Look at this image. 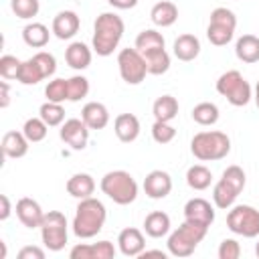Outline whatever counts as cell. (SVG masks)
Masks as SVG:
<instances>
[{
    "instance_id": "38",
    "label": "cell",
    "mask_w": 259,
    "mask_h": 259,
    "mask_svg": "<svg viewBox=\"0 0 259 259\" xmlns=\"http://www.w3.org/2000/svg\"><path fill=\"white\" fill-rule=\"evenodd\" d=\"M67 87H69V101L73 103L81 101L89 93V79L83 75H73L67 79Z\"/></svg>"
},
{
    "instance_id": "28",
    "label": "cell",
    "mask_w": 259,
    "mask_h": 259,
    "mask_svg": "<svg viewBox=\"0 0 259 259\" xmlns=\"http://www.w3.org/2000/svg\"><path fill=\"white\" fill-rule=\"evenodd\" d=\"M49 38H51V32H49V28H47L42 22H28V24L22 28V40H24L28 47H32V49H42V47H47Z\"/></svg>"
},
{
    "instance_id": "10",
    "label": "cell",
    "mask_w": 259,
    "mask_h": 259,
    "mask_svg": "<svg viewBox=\"0 0 259 259\" xmlns=\"http://www.w3.org/2000/svg\"><path fill=\"white\" fill-rule=\"evenodd\" d=\"M40 239L49 251L65 249L69 239V225H67V217L61 210L45 212V219L40 223Z\"/></svg>"
},
{
    "instance_id": "14",
    "label": "cell",
    "mask_w": 259,
    "mask_h": 259,
    "mask_svg": "<svg viewBox=\"0 0 259 259\" xmlns=\"http://www.w3.org/2000/svg\"><path fill=\"white\" fill-rule=\"evenodd\" d=\"M144 192L152 200L166 198L172 192V178H170V174L164 172V170H152L150 174H146V178H144Z\"/></svg>"
},
{
    "instance_id": "33",
    "label": "cell",
    "mask_w": 259,
    "mask_h": 259,
    "mask_svg": "<svg viewBox=\"0 0 259 259\" xmlns=\"http://www.w3.org/2000/svg\"><path fill=\"white\" fill-rule=\"evenodd\" d=\"M164 47H166V40H164L162 32H158L156 28H146L136 36V49L140 53H148V51L164 49Z\"/></svg>"
},
{
    "instance_id": "9",
    "label": "cell",
    "mask_w": 259,
    "mask_h": 259,
    "mask_svg": "<svg viewBox=\"0 0 259 259\" xmlns=\"http://www.w3.org/2000/svg\"><path fill=\"white\" fill-rule=\"evenodd\" d=\"M235 28H237L235 12L225 8V6H219L210 12V20H208V26H206V38L214 47H225L233 40Z\"/></svg>"
},
{
    "instance_id": "15",
    "label": "cell",
    "mask_w": 259,
    "mask_h": 259,
    "mask_svg": "<svg viewBox=\"0 0 259 259\" xmlns=\"http://www.w3.org/2000/svg\"><path fill=\"white\" fill-rule=\"evenodd\" d=\"M14 210H16L18 221H20L26 229H40V223H42V219H45V212H42L40 204H38L34 198H30V196L18 198Z\"/></svg>"
},
{
    "instance_id": "30",
    "label": "cell",
    "mask_w": 259,
    "mask_h": 259,
    "mask_svg": "<svg viewBox=\"0 0 259 259\" xmlns=\"http://www.w3.org/2000/svg\"><path fill=\"white\" fill-rule=\"evenodd\" d=\"M142 55L148 65V75H164L170 69V55L166 49H154Z\"/></svg>"
},
{
    "instance_id": "29",
    "label": "cell",
    "mask_w": 259,
    "mask_h": 259,
    "mask_svg": "<svg viewBox=\"0 0 259 259\" xmlns=\"http://www.w3.org/2000/svg\"><path fill=\"white\" fill-rule=\"evenodd\" d=\"M178 109H180L178 99L172 95H160L152 105L154 119H158V121H172L178 115Z\"/></svg>"
},
{
    "instance_id": "24",
    "label": "cell",
    "mask_w": 259,
    "mask_h": 259,
    "mask_svg": "<svg viewBox=\"0 0 259 259\" xmlns=\"http://www.w3.org/2000/svg\"><path fill=\"white\" fill-rule=\"evenodd\" d=\"M65 188H67L69 196H73V198H79V200L81 198H89L95 192V180L87 172H77L67 180Z\"/></svg>"
},
{
    "instance_id": "3",
    "label": "cell",
    "mask_w": 259,
    "mask_h": 259,
    "mask_svg": "<svg viewBox=\"0 0 259 259\" xmlns=\"http://www.w3.org/2000/svg\"><path fill=\"white\" fill-rule=\"evenodd\" d=\"M190 152L200 162L223 160L231 152V138L225 132H219V130L198 132L190 140Z\"/></svg>"
},
{
    "instance_id": "1",
    "label": "cell",
    "mask_w": 259,
    "mask_h": 259,
    "mask_svg": "<svg viewBox=\"0 0 259 259\" xmlns=\"http://www.w3.org/2000/svg\"><path fill=\"white\" fill-rule=\"evenodd\" d=\"M125 24L119 14L115 12H101L93 24V40L91 47L99 57H109L117 49L123 36Z\"/></svg>"
},
{
    "instance_id": "16",
    "label": "cell",
    "mask_w": 259,
    "mask_h": 259,
    "mask_svg": "<svg viewBox=\"0 0 259 259\" xmlns=\"http://www.w3.org/2000/svg\"><path fill=\"white\" fill-rule=\"evenodd\" d=\"M117 247H119L121 255H125V257H140L146 249L144 233L136 227H125L117 235Z\"/></svg>"
},
{
    "instance_id": "13",
    "label": "cell",
    "mask_w": 259,
    "mask_h": 259,
    "mask_svg": "<svg viewBox=\"0 0 259 259\" xmlns=\"http://www.w3.org/2000/svg\"><path fill=\"white\" fill-rule=\"evenodd\" d=\"M71 259H113L115 247L111 241H97V243H79L69 251Z\"/></svg>"
},
{
    "instance_id": "50",
    "label": "cell",
    "mask_w": 259,
    "mask_h": 259,
    "mask_svg": "<svg viewBox=\"0 0 259 259\" xmlns=\"http://www.w3.org/2000/svg\"><path fill=\"white\" fill-rule=\"evenodd\" d=\"M255 255L259 257V241H257V245H255Z\"/></svg>"
},
{
    "instance_id": "47",
    "label": "cell",
    "mask_w": 259,
    "mask_h": 259,
    "mask_svg": "<svg viewBox=\"0 0 259 259\" xmlns=\"http://www.w3.org/2000/svg\"><path fill=\"white\" fill-rule=\"evenodd\" d=\"M107 2H109V6H113L117 10H130L138 4V0H107Z\"/></svg>"
},
{
    "instance_id": "8",
    "label": "cell",
    "mask_w": 259,
    "mask_h": 259,
    "mask_svg": "<svg viewBox=\"0 0 259 259\" xmlns=\"http://www.w3.org/2000/svg\"><path fill=\"white\" fill-rule=\"evenodd\" d=\"M227 227L239 237L255 239L259 237V210L251 204H233L227 212Z\"/></svg>"
},
{
    "instance_id": "25",
    "label": "cell",
    "mask_w": 259,
    "mask_h": 259,
    "mask_svg": "<svg viewBox=\"0 0 259 259\" xmlns=\"http://www.w3.org/2000/svg\"><path fill=\"white\" fill-rule=\"evenodd\" d=\"M150 18L156 26L160 28H166V26H172L176 20H178V6L170 0H162V2H156L150 10Z\"/></svg>"
},
{
    "instance_id": "46",
    "label": "cell",
    "mask_w": 259,
    "mask_h": 259,
    "mask_svg": "<svg viewBox=\"0 0 259 259\" xmlns=\"http://www.w3.org/2000/svg\"><path fill=\"white\" fill-rule=\"evenodd\" d=\"M0 204H2V208H0V221H6V219L10 217V212H12L10 198H8L6 194H0Z\"/></svg>"
},
{
    "instance_id": "48",
    "label": "cell",
    "mask_w": 259,
    "mask_h": 259,
    "mask_svg": "<svg viewBox=\"0 0 259 259\" xmlns=\"http://www.w3.org/2000/svg\"><path fill=\"white\" fill-rule=\"evenodd\" d=\"M152 255H156V257H166V253L164 251H160V249H152V251H148V249H144V253L140 255V257H152Z\"/></svg>"
},
{
    "instance_id": "19",
    "label": "cell",
    "mask_w": 259,
    "mask_h": 259,
    "mask_svg": "<svg viewBox=\"0 0 259 259\" xmlns=\"http://www.w3.org/2000/svg\"><path fill=\"white\" fill-rule=\"evenodd\" d=\"M113 132H115L119 142L132 144L140 136V119L134 113H119L113 119Z\"/></svg>"
},
{
    "instance_id": "4",
    "label": "cell",
    "mask_w": 259,
    "mask_h": 259,
    "mask_svg": "<svg viewBox=\"0 0 259 259\" xmlns=\"http://www.w3.org/2000/svg\"><path fill=\"white\" fill-rule=\"evenodd\" d=\"M245 182H247V176H245V170L241 166H237V164L227 166L223 170V176L219 178V182L212 186L214 206L221 210H229L235 204L237 196L243 192Z\"/></svg>"
},
{
    "instance_id": "35",
    "label": "cell",
    "mask_w": 259,
    "mask_h": 259,
    "mask_svg": "<svg viewBox=\"0 0 259 259\" xmlns=\"http://www.w3.org/2000/svg\"><path fill=\"white\" fill-rule=\"evenodd\" d=\"M38 115L42 117V121L49 125V127H55V125H61L65 121V109H63V103H55V101H45L38 109Z\"/></svg>"
},
{
    "instance_id": "22",
    "label": "cell",
    "mask_w": 259,
    "mask_h": 259,
    "mask_svg": "<svg viewBox=\"0 0 259 259\" xmlns=\"http://www.w3.org/2000/svg\"><path fill=\"white\" fill-rule=\"evenodd\" d=\"M28 140H26V136L22 134V132H16V130H12V132H6L4 136H2V144H0V148H2V154L6 156V158H24L26 156V152H28Z\"/></svg>"
},
{
    "instance_id": "41",
    "label": "cell",
    "mask_w": 259,
    "mask_h": 259,
    "mask_svg": "<svg viewBox=\"0 0 259 259\" xmlns=\"http://www.w3.org/2000/svg\"><path fill=\"white\" fill-rule=\"evenodd\" d=\"M20 65H22V61L16 59L14 55H2L0 57V75H2V79H6V81L16 79Z\"/></svg>"
},
{
    "instance_id": "27",
    "label": "cell",
    "mask_w": 259,
    "mask_h": 259,
    "mask_svg": "<svg viewBox=\"0 0 259 259\" xmlns=\"http://www.w3.org/2000/svg\"><path fill=\"white\" fill-rule=\"evenodd\" d=\"M170 217L164 212V210H154L150 212L146 219H144V231L148 237L152 239H160V237H166L170 233Z\"/></svg>"
},
{
    "instance_id": "36",
    "label": "cell",
    "mask_w": 259,
    "mask_h": 259,
    "mask_svg": "<svg viewBox=\"0 0 259 259\" xmlns=\"http://www.w3.org/2000/svg\"><path fill=\"white\" fill-rule=\"evenodd\" d=\"M47 132H49V125L42 121V117H28L22 125V134L26 136V140L30 144H38L47 138Z\"/></svg>"
},
{
    "instance_id": "2",
    "label": "cell",
    "mask_w": 259,
    "mask_h": 259,
    "mask_svg": "<svg viewBox=\"0 0 259 259\" xmlns=\"http://www.w3.org/2000/svg\"><path fill=\"white\" fill-rule=\"evenodd\" d=\"M105 219H107V210L99 198H95V196L81 198L75 208V217H73V225H71L75 237H79V239L95 237L103 229Z\"/></svg>"
},
{
    "instance_id": "17",
    "label": "cell",
    "mask_w": 259,
    "mask_h": 259,
    "mask_svg": "<svg viewBox=\"0 0 259 259\" xmlns=\"http://www.w3.org/2000/svg\"><path fill=\"white\" fill-rule=\"evenodd\" d=\"M79 26H81V20H79L77 12H73V10H61L53 18L51 32H55V36L61 38V40H69V38H73L79 32Z\"/></svg>"
},
{
    "instance_id": "31",
    "label": "cell",
    "mask_w": 259,
    "mask_h": 259,
    "mask_svg": "<svg viewBox=\"0 0 259 259\" xmlns=\"http://www.w3.org/2000/svg\"><path fill=\"white\" fill-rule=\"evenodd\" d=\"M212 182V172L202 166V164H194L186 170V184L192 190H206Z\"/></svg>"
},
{
    "instance_id": "32",
    "label": "cell",
    "mask_w": 259,
    "mask_h": 259,
    "mask_svg": "<svg viewBox=\"0 0 259 259\" xmlns=\"http://www.w3.org/2000/svg\"><path fill=\"white\" fill-rule=\"evenodd\" d=\"M190 115H192V119L198 123V125H214L217 121H219V107L214 105V103H210V101H200V103H196L194 107H192V111H190Z\"/></svg>"
},
{
    "instance_id": "5",
    "label": "cell",
    "mask_w": 259,
    "mask_h": 259,
    "mask_svg": "<svg viewBox=\"0 0 259 259\" xmlns=\"http://www.w3.org/2000/svg\"><path fill=\"white\" fill-rule=\"evenodd\" d=\"M206 233H208V227L184 219V223L168 235V243H166L168 253L174 255V257L192 255L196 251L198 243H202V239L206 237Z\"/></svg>"
},
{
    "instance_id": "12",
    "label": "cell",
    "mask_w": 259,
    "mask_h": 259,
    "mask_svg": "<svg viewBox=\"0 0 259 259\" xmlns=\"http://www.w3.org/2000/svg\"><path fill=\"white\" fill-rule=\"evenodd\" d=\"M61 140L71 148V150H85L89 142V127L83 119L79 117H69L61 123L59 130Z\"/></svg>"
},
{
    "instance_id": "45",
    "label": "cell",
    "mask_w": 259,
    "mask_h": 259,
    "mask_svg": "<svg viewBox=\"0 0 259 259\" xmlns=\"http://www.w3.org/2000/svg\"><path fill=\"white\" fill-rule=\"evenodd\" d=\"M8 103H10V85L4 79L0 83V107L4 109V107H8Z\"/></svg>"
},
{
    "instance_id": "39",
    "label": "cell",
    "mask_w": 259,
    "mask_h": 259,
    "mask_svg": "<svg viewBox=\"0 0 259 259\" xmlns=\"http://www.w3.org/2000/svg\"><path fill=\"white\" fill-rule=\"evenodd\" d=\"M10 8L12 12L22 18V20H30L38 14L40 10V2L38 0H10Z\"/></svg>"
},
{
    "instance_id": "21",
    "label": "cell",
    "mask_w": 259,
    "mask_h": 259,
    "mask_svg": "<svg viewBox=\"0 0 259 259\" xmlns=\"http://www.w3.org/2000/svg\"><path fill=\"white\" fill-rule=\"evenodd\" d=\"M81 119L89 130H103L109 123V111L101 101H89L81 109Z\"/></svg>"
},
{
    "instance_id": "11",
    "label": "cell",
    "mask_w": 259,
    "mask_h": 259,
    "mask_svg": "<svg viewBox=\"0 0 259 259\" xmlns=\"http://www.w3.org/2000/svg\"><path fill=\"white\" fill-rule=\"evenodd\" d=\"M117 69H119L121 79L127 85H140L148 75L146 59L136 47L134 49L127 47V49H121L117 53Z\"/></svg>"
},
{
    "instance_id": "44",
    "label": "cell",
    "mask_w": 259,
    "mask_h": 259,
    "mask_svg": "<svg viewBox=\"0 0 259 259\" xmlns=\"http://www.w3.org/2000/svg\"><path fill=\"white\" fill-rule=\"evenodd\" d=\"M18 259H45V251L36 245H26L18 251Z\"/></svg>"
},
{
    "instance_id": "49",
    "label": "cell",
    "mask_w": 259,
    "mask_h": 259,
    "mask_svg": "<svg viewBox=\"0 0 259 259\" xmlns=\"http://www.w3.org/2000/svg\"><path fill=\"white\" fill-rule=\"evenodd\" d=\"M253 99H255V105H257V109H259V81H257V85H255V95H253Z\"/></svg>"
},
{
    "instance_id": "42",
    "label": "cell",
    "mask_w": 259,
    "mask_h": 259,
    "mask_svg": "<svg viewBox=\"0 0 259 259\" xmlns=\"http://www.w3.org/2000/svg\"><path fill=\"white\" fill-rule=\"evenodd\" d=\"M32 59L38 63V67H40L45 79H49V77L55 75V71H57V59H55V55H51V53H47V51H38V53L32 55Z\"/></svg>"
},
{
    "instance_id": "26",
    "label": "cell",
    "mask_w": 259,
    "mask_h": 259,
    "mask_svg": "<svg viewBox=\"0 0 259 259\" xmlns=\"http://www.w3.org/2000/svg\"><path fill=\"white\" fill-rule=\"evenodd\" d=\"M235 55L239 61L253 65L259 61V36L255 34H243L235 42Z\"/></svg>"
},
{
    "instance_id": "6",
    "label": "cell",
    "mask_w": 259,
    "mask_h": 259,
    "mask_svg": "<svg viewBox=\"0 0 259 259\" xmlns=\"http://www.w3.org/2000/svg\"><path fill=\"white\" fill-rule=\"evenodd\" d=\"M99 188L107 198H111L115 204H121V206L132 204L138 198V182L125 170H111L103 174Z\"/></svg>"
},
{
    "instance_id": "23",
    "label": "cell",
    "mask_w": 259,
    "mask_h": 259,
    "mask_svg": "<svg viewBox=\"0 0 259 259\" xmlns=\"http://www.w3.org/2000/svg\"><path fill=\"white\" fill-rule=\"evenodd\" d=\"M91 59H93L91 49H89L85 42H81V40L71 42V45L67 47V51H65V61H67V65H69L71 69H75V71L87 69V67L91 65Z\"/></svg>"
},
{
    "instance_id": "20",
    "label": "cell",
    "mask_w": 259,
    "mask_h": 259,
    "mask_svg": "<svg viewBox=\"0 0 259 259\" xmlns=\"http://www.w3.org/2000/svg\"><path fill=\"white\" fill-rule=\"evenodd\" d=\"M172 53H174V57H176L178 61H182V63L194 61V59L200 55V40H198V36H194V34H190V32L180 34V36L174 40V45H172Z\"/></svg>"
},
{
    "instance_id": "7",
    "label": "cell",
    "mask_w": 259,
    "mask_h": 259,
    "mask_svg": "<svg viewBox=\"0 0 259 259\" xmlns=\"http://www.w3.org/2000/svg\"><path fill=\"white\" fill-rule=\"evenodd\" d=\"M217 93L223 95L231 105L235 107H243L251 101L253 97V89L249 85V81L237 71V69H231V71H225L219 79H217Z\"/></svg>"
},
{
    "instance_id": "40",
    "label": "cell",
    "mask_w": 259,
    "mask_h": 259,
    "mask_svg": "<svg viewBox=\"0 0 259 259\" xmlns=\"http://www.w3.org/2000/svg\"><path fill=\"white\" fill-rule=\"evenodd\" d=\"M152 138H154L156 144L166 146V144H170L176 138V127H172L170 121H158L156 119L152 123Z\"/></svg>"
},
{
    "instance_id": "18",
    "label": "cell",
    "mask_w": 259,
    "mask_h": 259,
    "mask_svg": "<svg viewBox=\"0 0 259 259\" xmlns=\"http://www.w3.org/2000/svg\"><path fill=\"white\" fill-rule=\"evenodd\" d=\"M184 219L198 223V225H204V227H210L214 223V206L200 196L190 198L184 204Z\"/></svg>"
},
{
    "instance_id": "34",
    "label": "cell",
    "mask_w": 259,
    "mask_h": 259,
    "mask_svg": "<svg viewBox=\"0 0 259 259\" xmlns=\"http://www.w3.org/2000/svg\"><path fill=\"white\" fill-rule=\"evenodd\" d=\"M42 79H45V75H42L38 63L32 57L26 59V61H22V65L18 69V75H16V81H20L22 85H36Z\"/></svg>"
},
{
    "instance_id": "43",
    "label": "cell",
    "mask_w": 259,
    "mask_h": 259,
    "mask_svg": "<svg viewBox=\"0 0 259 259\" xmlns=\"http://www.w3.org/2000/svg\"><path fill=\"white\" fill-rule=\"evenodd\" d=\"M219 259H239L241 257V245L237 239H223L217 251Z\"/></svg>"
},
{
    "instance_id": "37",
    "label": "cell",
    "mask_w": 259,
    "mask_h": 259,
    "mask_svg": "<svg viewBox=\"0 0 259 259\" xmlns=\"http://www.w3.org/2000/svg\"><path fill=\"white\" fill-rule=\"evenodd\" d=\"M45 97H47V101H55V103L69 101L67 79H53V81H49L47 87H45Z\"/></svg>"
}]
</instances>
